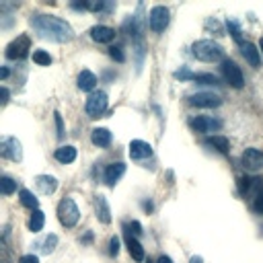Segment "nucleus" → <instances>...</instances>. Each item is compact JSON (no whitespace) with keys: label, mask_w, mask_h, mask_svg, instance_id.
<instances>
[{"label":"nucleus","mask_w":263,"mask_h":263,"mask_svg":"<svg viewBox=\"0 0 263 263\" xmlns=\"http://www.w3.org/2000/svg\"><path fill=\"white\" fill-rule=\"evenodd\" d=\"M31 27L33 31L43 37V39H50V41H70L72 39V27L66 23V21L58 19V17H50V15H35L31 17Z\"/></svg>","instance_id":"nucleus-1"},{"label":"nucleus","mask_w":263,"mask_h":263,"mask_svg":"<svg viewBox=\"0 0 263 263\" xmlns=\"http://www.w3.org/2000/svg\"><path fill=\"white\" fill-rule=\"evenodd\" d=\"M193 56L202 62H220L224 58V50L220 43L210 41V39H202L193 43Z\"/></svg>","instance_id":"nucleus-2"},{"label":"nucleus","mask_w":263,"mask_h":263,"mask_svg":"<svg viewBox=\"0 0 263 263\" xmlns=\"http://www.w3.org/2000/svg\"><path fill=\"white\" fill-rule=\"evenodd\" d=\"M58 218H60L62 226H66V228L76 226L78 218H80V212H78V206L74 204V200L64 197V200L60 202V206H58Z\"/></svg>","instance_id":"nucleus-3"},{"label":"nucleus","mask_w":263,"mask_h":263,"mask_svg":"<svg viewBox=\"0 0 263 263\" xmlns=\"http://www.w3.org/2000/svg\"><path fill=\"white\" fill-rule=\"evenodd\" d=\"M29 50H31L29 37H27V35H19L17 39H13V41L9 43L7 58H9V60H23V58H27Z\"/></svg>","instance_id":"nucleus-4"},{"label":"nucleus","mask_w":263,"mask_h":263,"mask_svg":"<svg viewBox=\"0 0 263 263\" xmlns=\"http://www.w3.org/2000/svg\"><path fill=\"white\" fill-rule=\"evenodd\" d=\"M222 74H224V80L234 86V89H243L245 86V78H243V72L240 68L232 62V60H224L222 62Z\"/></svg>","instance_id":"nucleus-5"},{"label":"nucleus","mask_w":263,"mask_h":263,"mask_svg":"<svg viewBox=\"0 0 263 263\" xmlns=\"http://www.w3.org/2000/svg\"><path fill=\"white\" fill-rule=\"evenodd\" d=\"M148 25L155 33H163L169 25V9L167 7H155L148 15Z\"/></svg>","instance_id":"nucleus-6"},{"label":"nucleus","mask_w":263,"mask_h":263,"mask_svg":"<svg viewBox=\"0 0 263 263\" xmlns=\"http://www.w3.org/2000/svg\"><path fill=\"white\" fill-rule=\"evenodd\" d=\"M107 109V95L105 93H93L86 99V113L89 117H101Z\"/></svg>","instance_id":"nucleus-7"},{"label":"nucleus","mask_w":263,"mask_h":263,"mask_svg":"<svg viewBox=\"0 0 263 263\" xmlns=\"http://www.w3.org/2000/svg\"><path fill=\"white\" fill-rule=\"evenodd\" d=\"M0 152H3V157L11 159V161H21V159H23L21 142L17 138H3V142H0Z\"/></svg>","instance_id":"nucleus-8"},{"label":"nucleus","mask_w":263,"mask_h":263,"mask_svg":"<svg viewBox=\"0 0 263 263\" xmlns=\"http://www.w3.org/2000/svg\"><path fill=\"white\" fill-rule=\"evenodd\" d=\"M189 103L195 105V107H208V109H212V107H220L222 99L218 97V95H214V93H197V95L189 97Z\"/></svg>","instance_id":"nucleus-9"},{"label":"nucleus","mask_w":263,"mask_h":263,"mask_svg":"<svg viewBox=\"0 0 263 263\" xmlns=\"http://www.w3.org/2000/svg\"><path fill=\"white\" fill-rule=\"evenodd\" d=\"M243 165H245V169H249V171H259V169H263V150L247 148V150L243 152Z\"/></svg>","instance_id":"nucleus-10"},{"label":"nucleus","mask_w":263,"mask_h":263,"mask_svg":"<svg viewBox=\"0 0 263 263\" xmlns=\"http://www.w3.org/2000/svg\"><path fill=\"white\" fill-rule=\"evenodd\" d=\"M148 157H152V146L148 142H142V140H132V144H129V159L142 161V159H148Z\"/></svg>","instance_id":"nucleus-11"},{"label":"nucleus","mask_w":263,"mask_h":263,"mask_svg":"<svg viewBox=\"0 0 263 263\" xmlns=\"http://www.w3.org/2000/svg\"><path fill=\"white\" fill-rule=\"evenodd\" d=\"M222 123L218 119H212V117H204V115H197L195 119H191V127L195 132H200V134H204V132H212V129H218Z\"/></svg>","instance_id":"nucleus-12"},{"label":"nucleus","mask_w":263,"mask_h":263,"mask_svg":"<svg viewBox=\"0 0 263 263\" xmlns=\"http://www.w3.org/2000/svg\"><path fill=\"white\" fill-rule=\"evenodd\" d=\"M91 37L97 41V43H111L115 39V29L107 27V25H95L91 29Z\"/></svg>","instance_id":"nucleus-13"},{"label":"nucleus","mask_w":263,"mask_h":263,"mask_svg":"<svg viewBox=\"0 0 263 263\" xmlns=\"http://www.w3.org/2000/svg\"><path fill=\"white\" fill-rule=\"evenodd\" d=\"M240 52H243V56H245V60L253 66V68H259V66H261V52L253 46V43H240Z\"/></svg>","instance_id":"nucleus-14"},{"label":"nucleus","mask_w":263,"mask_h":263,"mask_svg":"<svg viewBox=\"0 0 263 263\" xmlns=\"http://www.w3.org/2000/svg\"><path fill=\"white\" fill-rule=\"evenodd\" d=\"M125 173V165L123 163H113V165H109L107 169H105V183L109 185V187H113L117 181H119V177Z\"/></svg>","instance_id":"nucleus-15"},{"label":"nucleus","mask_w":263,"mask_h":263,"mask_svg":"<svg viewBox=\"0 0 263 263\" xmlns=\"http://www.w3.org/2000/svg\"><path fill=\"white\" fill-rule=\"evenodd\" d=\"M91 140H93L95 146L107 148L109 144H111V132H109L107 127H95L93 134H91Z\"/></svg>","instance_id":"nucleus-16"},{"label":"nucleus","mask_w":263,"mask_h":263,"mask_svg":"<svg viewBox=\"0 0 263 263\" xmlns=\"http://www.w3.org/2000/svg\"><path fill=\"white\" fill-rule=\"evenodd\" d=\"M97 86V76L91 70H82L78 74V89L80 91H93Z\"/></svg>","instance_id":"nucleus-17"},{"label":"nucleus","mask_w":263,"mask_h":263,"mask_svg":"<svg viewBox=\"0 0 263 263\" xmlns=\"http://www.w3.org/2000/svg\"><path fill=\"white\" fill-rule=\"evenodd\" d=\"M127 251H129V255H132V259L134 261H144V247L138 243V238H134L129 232H127Z\"/></svg>","instance_id":"nucleus-18"},{"label":"nucleus","mask_w":263,"mask_h":263,"mask_svg":"<svg viewBox=\"0 0 263 263\" xmlns=\"http://www.w3.org/2000/svg\"><path fill=\"white\" fill-rule=\"evenodd\" d=\"M74 159H76V148L74 146H60L56 150V161L62 163V165L74 163Z\"/></svg>","instance_id":"nucleus-19"},{"label":"nucleus","mask_w":263,"mask_h":263,"mask_svg":"<svg viewBox=\"0 0 263 263\" xmlns=\"http://www.w3.org/2000/svg\"><path fill=\"white\" fill-rule=\"evenodd\" d=\"M37 187L41 193H54L58 189V181L54 177H50V175H39V177L35 179Z\"/></svg>","instance_id":"nucleus-20"},{"label":"nucleus","mask_w":263,"mask_h":263,"mask_svg":"<svg viewBox=\"0 0 263 263\" xmlns=\"http://www.w3.org/2000/svg\"><path fill=\"white\" fill-rule=\"evenodd\" d=\"M206 146H210V148H214L218 152H222V155H226L228 148H230L228 138H224V136H210V138H206Z\"/></svg>","instance_id":"nucleus-21"},{"label":"nucleus","mask_w":263,"mask_h":263,"mask_svg":"<svg viewBox=\"0 0 263 263\" xmlns=\"http://www.w3.org/2000/svg\"><path fill=\"white\" fill-rule=\"evenodd\" d=\"M97 218H99L103 224H109V222H111V212H109L107 200H105L103 195L97 197Z\"/></svg>","instance_id":"nucleus-22"},{"label":"nucleus","mask_w":263,"mask_h":263,"mask_svg":"<svg viewBox=\"0 0 263 263\" xmlns=\"http://www.w3.org/2000/svg\"><path fill=\"white\" fill-rule=\"evenodd\" d=\"M43 222H46V216H43V212L37 208V210H33V214H31V218H29V228H31V232H39L41 228H43Z\"/></svg>","instance_id":"nucleus-23"},{"label":"nucleus","mask_w":263,"mask_h":263,"mask_svg":"<svg viewBox=\"0 0 263 263\" xmlns=\"http://www.w3.org/2000/svg\"><path fill=\"white\" fill-rule=\"evenodd\" d=\"M21 204H23L25 208H31V210H37V206H39V202H37V197L29 191V189H21Z\"/></svg>","instance_id":"nucleus-24"},{"label":"nucleus","mask_w":263,"mask_h":263,"mask_svg":"<svg viewBox=\"0 0 263 263\" xmlns=\"http://www.w3.org/2000/svg\"><path fill=\"white\" fill-rule=\"evenodd\" d=\"M33 62L39 64V66H50L52 64V56L48 52H43V50H37V52H33Z\"/></svg>","instance_id":"nucleus-25"},{"label":"nucleus","mask_w":263,"mask_h":263,"mask_svg":"<svg viewBox=\"0 0 263 263\" xmlns=\"http://www.w3.org/2000/svg\"><path fill=\"white\" fill-rule=\"evenodd\" d=\"M0 189H3L5 195H11V193L17 189V183H15L11 177H0Z\"/></svg>","instance_id":"nucleus-26"},{"label":"nucleus","mask_w":263,"mask_h":263,"mask_svg":"<svg viewBox=\"0 0 263 263\" xmlns=\"http://www.w3.org/2000/svg\"><path fill=\"white\" fill-rule=\"evenodd\" d=\"M56 245H58V236H56V234H50L46 240H43L41 251H43V253H52V251L56 249Z\"/></svg>","instance_id":"nucleus-27"},{"label":"nucleus","mask_w":263,"mask_h":263,"mask_svg":"<svg viewBox=\"0 0 263 263\" xmlns=\"http://www.w3.org/2000/svg\"><path fill=\"white\" fill-rule=\"evenodd\" d=\"M193 80H195V82H200V84H220L214 74H195Z\"/></svg>","instance_id":"nucleus-28"},{"label":"nucleus","mask_w":263,"mask_h":263,"mask_svg":"<svg viewBox=\"0 0 263 263\" xmlns=\"http://www.w3.org/2000/svg\"><path fill=\"white\" fill-rule=\"evenodd\" d=\"M253 210L263 214V191H259L255 197H253Z\"/></svg>","instance_id":"nucleus-29"},{"label":"nucleus","mask_w":263,"mask_h":263,"mask_svg":"<svg viewBox=\"0 0 263 263\" xmlns=\"http://www.w3.org/2000/svg\"><path fill=\"white\" fill-rule=\"evenodd\" d=\"M119 253V238L117 236H111V240H109V255L115 257Z\"/></svg>","instance_id":"nucleus-30"},{"label":"nucleus","mask_w":263,"mask_h":263,"mask_svg":"<svg viewBox=\"0 0 263 263\" xmlns=\"http://www.w3.org/2000/svg\"><path fill=\"white\" fill-rule=\"evenodd\" d=\"M125 232H134V236H140L142 234V226H140V222H129L127 226H125Z\"/></svg>","instance_id":"nucleus-31"},{"label":"nucleus","mask_w":263,"mask_h":263,"mask_svg":"<svg viewBox=\"0 0 263 263\" xmlns=\"http://www.w3.org/2000/svg\"><path fill=\"white\" fill-rule=\"evenodd\" d=\"M109 56H111L113 60H117V62H123L125 60V56H123V52H121V48H109Z\"/></svg>","instance_id":"nucleus-32"},{"label":"nucleus","mask_w":263,"mask_h":263,"mask_svg":"<svg viewBox=\"0 0 263 263\" xmlns=\"http://www.w3.org/2000/svg\"><path fill=\"white\" fill-rule=\"evenodd\" d=\"M228 31L232 33V37H234L238 43H243V39H240V31H238V27L232 23V21H228Z\"/></svg>","instance_id":"nucleus-33"},{"label":"nucleus","mask_w":263,"mask_h":263,"mask_svg":"<svg viewBox=\"0 0 263 263\" xmlns=\"http://www.w3.org/2000/svg\"><path fill=\"white\" fill-rule=\"evenodd\" d=\"M175 78H181V80H193L195 74L189 72V70H179V72H175Z\"/></svg>","instance_id":"nucleus-34"},{"label":"nucleus","mask_w":263,"mask_h":263,"mask_svg":"<svg viewBox=\"0 0 263 263\" xmlns=\"http://www.w3.org/2000/svg\"><path fill=\"white\" fill-rule=\"evenodd\" d=\"M19 263H39V259L35 255H23L19 259Z\"/></svg>","instance_id":"nucleus-35"},{"label":"nucleus","mask_w":263,"mask_h":263,"mask_svg":"<svg viewBox=\"0 0 263 263\" xmlns=\"http://www.w3.org/2000/svg\"><path fill=\"white\" fill-rule=\"evenodd\" d=\"M56 125H58V136L62 138V136H64V125H62V117H60V113H56Z\"/></svg>","instance_id":"nucleus-36"},{"label":"nucleus","mask_w":263,"mask_h":263,"mask_svg":"<svg viewBox=\"0 0 263 263\" xmlns=\"http://www.w3.org/2000/svg\"><path fill=\"white\" fill-rule=\"evenodd\" d=\"M157 263H173V259H171V257H167V255H161Z\"/></svg>","instance_id":"nucleus-37"},{"label":"nucleus","mask_w":263,"mask_h":263,"mask_svg":"<svg viewBox=\"0 0 263 263\" xmlns=\"http://www.w3.org/2000/svg\"><path fill=\"white\" fill-rule=\"evenodd\" d=\"M7 101H9V91H7V89H3V105H5Z\"/></svg>","instance_id":"nucleus-38"},{"label":"nucleus","mask_w":263,"mask_h":263,"mask_svg":"<svg viewBox=\"0 0 263 263\" xmlns=\"http://www.w3.org/2000/svg\"><path fill=\"white\" fill-rule=\"evenodd\" d=\"M7 76H9V70H7V68H3V70H0V78H3V80H5Z\"/></svg>","instance_id":"nucleus-39"},{"label":"nucleus","mask_w":263,"mask_h":263,"mask_svg":"<svg viewBox=\"0 0 263 263\" xmlns=\"http://www.w3.org/2000/svg\"><path fill=\"white\" fill-rule=\"evenodd\" d=\"M189 263H204V261H202V257H197V255H195V257H191Z\"/></svg>","instance_id":"nucleus-40"},{"label":"nucleus","mask_w":263,"mask_h":263,"mask_svg":"<svg viewBox=\"0 0 263 263\" xmlns=\"http://www.w3.org/2000/svg\"><path fill=\"white\" fill-rule=\"evenodd\" d=\"M259 52L263 54V37H261V41H259Z\"/></svg>","instance_id":"nucleus-41"},{"label":"nucleus","mask_w":263,"mask_h":263,"mask_svg":"<svg viewBox=\"0 0 263 263\" xmlns=\"http://www.w3.org/2000/svg\"><path fill=\"white\" fill-rule=\"evenodd\" d=\"M148 263H155V261H150V259H148Z\"/></svg>","instance_id":"nucleus-42"}]
</instances>
